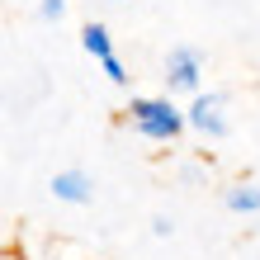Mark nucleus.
Returning <instances> with one entry per match:
<instances>
[{"label":"nucleus","mask_w":260,"mask_h":260,"mask_svg":"<svg viewBox=\"0 0 260 260\" xmlns=\"http://www.w3.org/2000/svg\"><path fill=\"white\" fill-rule=\"evenodd\" d=\"M38 14H43V19H62V14H67V0H43Z\"/></svg>","instance_id":"obj_8"},{"label":"nucleus","mask_w":260,"mask_h":260,"mask_svg":"<svg viewBox=\"0 0 260 260\" xmlns=\"http://www.w3.org/2000/svg\"><path fill=\"white\" fill-rule=\"evenodd\" d=\"M100 67H104V76H109L114 85H128V71H123V62H118V57H104Z\"/></svg>","instance_id":"obj_7"},{"label":"nucleus","mask_w":260,"mask_h":260,"mask_svg":"<svg viewBox=\"0 0 260 260\" xmlns=\"http://www.w3.org/2000/svg\"><path fill=\"white\" fill-rule=\"evenodd\" d=\"M52 194L62 199V204H85V199H90V180L81 171H62L52 180Z\"/></svg>","instance_id":"obj_4"},{"label":"nucleus","mask_w":260,"mask_h":260,"mask_svg":"<svg viewBox=\"0 0 260 260\" xmlns=\"http://www.w3.org/2000/svg\"><path fill=\"white\" fill-rule=\"evenodd\" d=\"M199 76H204L199 48H171V57H166V85L171 90H199Z\"/></svg>","instance_id":"obj_2"},{"label":"nucleus","mask_w":260,"mask_h":260,"mask_svg":"<svg viewBox=\"0 0 260 260\" xmlns=\"http://www.w3.org/2000/svg\"><path fill=\"white\" fill-rule=\"evenodd\" d=\"M227 208L232 213H255L260 208V189H232L227 194Z\"/></svg>","instance_id":"obj_6"},{"label":"nucleus","mask_w":260,"mask_h":260,"mask_svg":"<svg viewBox=\"0 0 260 260\" xmlns=\"http://www.w3.org/2000/svg\"><path fill=\"white\" fill-rule=\"evenodd\" d=\"M133 128L147 137V142H171L180 137V128L189 123V114H180L171 100H133Z\"/></svg>","instance_id":"obj_1"},{"label":"nucleus","mask_w":260,"mask_h":260,"mask_svg":"<svg viewBox=\"0 0 260 260\" xmlns=\"http://www.w3.org/2000/svg\"><path fill=\"white\" fill-rule=\"evenodd\" d=\"M81 48L95 57V62H104V57H114V43H109V28L104 24H85L81 28Z\"/></svg>","instance_id":"obj_5"},{"label":"nucleus","mask_w":260,"mask_h":260,"mask_svg":"<svg viewBox=\"0 0 260 260\" xmlns=\"http://www.w3.org/2000/svg\"><path fill=\"white\" fill-rule=\"evenodd\" d=\"M189 128L208 133V137H222V133H227L222 100H218V95H194V104H189Z\"/></svg>","instance_id":"obj_3"}]
</instances>
